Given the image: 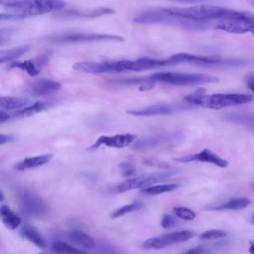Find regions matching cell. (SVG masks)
<instances>
[{"label":"cell","mask_w":254,"mask_h":254,"mask_svg":"<svg viewBox=\"0 0 254 254\" xmlns=\"http://www.w3.org/2000/svg\"><path fill=\"white\" fill-rule=\"evenodd\" d=\"M136 23L141 24H165L175 26L184 29L202 31L209 28L208 22L189 20L171 15L163 8L144 12L134 19Z\"/></svg>","instance_id":"6da1fadb"},{"label":"cell","mask_w":254,"mask_h":254,"mask_svg":"<svg viewBox=\"0 0 254 254\" xmlns=\"http://www.w3.org/2000/svg\"><path fill=\"white\" fill-rule=\"evenodd\" d=\"M3 7L18 12L28 18L46 14L66 6L63 1L54 0H24V1H0Z\"/></svg>","instance_id":"7a4b0ae2"},{"label":"cell","mask_w":254,"mask_h":254,"mask_svg":"<svg viewBox=\"0 0 254 254\" xmlns=\"http://www.w3.org/2000/svg\"><path fill=\"white\" fill-rule=\"evenodd\" d=\"M167 13L184 19L208 22L214 19L226 18L231 10L209 5H197L189 8H163Z\"/></svg>","instance_id":"3957f363"},{"label":"cell","mask_w":254,"mask_h":254,"mask_svg":"<svg viewBox=\"0 0 254 254\" xmlns=\"http://www.w3.org/2000/svg\"><path fill=\"white\" fill-rule=\"evenodd\" d=\"M151 78L155 83L160 82L178 86L217 83L220 81V79L218 77L202 74L159 72L153 75Z\"/></svg>","instance_id":"277c9868"},{"label":"cell","mask_w":254,"mask_h":254,"mask_svg":"<svg viewBox=\"0 0 254 254\" xmlns=\"http://www.w3.org/2000/svg\"><path fill=\"white\" fill-rule=\"evenodd\" d=\"M216 28L236 34L250 32L254 35V16L233 10L229 16L219 21Z\"/></svg>","instance_id":"5b68a950"},{"label":"cell","mask_w":254,"mask_h":254,"mask_svg":"<svg viewBox=\"0 0 254 254\" xmlns=\"http://www.w3.org/2000/svg\"><path fill=\"white\" fill-rule=\"evenodd\" d=\"M178 169L144 174L137 177L127 180L120 184L117 190L119 193H124L135 189H144L171 177L180 172Z\"/></svg>","instance_id":"8992f818"},{"label":"cell","mask_w":254,"mask_h":254,"mask_svg":"<svg viewBox=\"0 0 254 254\" xmlns=\"http://www.w3.org/2000/svg\"><path fill=\"white\" fill-rule=\"evenodd\" d=\"M253 97L243 94H217L205 95L199 106L204 108L219 110L225 107L244 104L252 101Z\"/></svg>","instance_id":"52a82bcc"},{"label":"cell","mask_w":254,"mask_h":254,"mask_svg":"<svg viewBox=\"0 0 254 254\" xmlns=\"http://www.w3.org/2000/svg\"><path fill=\"white\" fill-rule=\"evenodd\" d=\"M166 59L168 66L188 63L205 67L230 66V59L223 60L218 57L196 56L184 53L176 54Z\"/></svg>","instance_id":"ba28073f"},{"label":"cell","mask_w":254,"mask_h":254,"mask_svg":"<svg viewBox=\"0 0 254 254\" xmlns=\"http://www.w3.org/2000/svg\"><path fill=\"white\" fill-rule=\"evenodd\" d=\"M47 39L56 43H78L92 41H115L121 42L124 39L119 36L89 33H70L49 37Z\"/></svg>","instance_id":"9c48e42d"},{"label":"cell","mask_w":254,"mask_h":254,"mask_svg":"<svg viewBox=\"0 0 254 254\" xmlns=\"http://www.w3.org/2000/svg\"><path fill=\"white\" fill-rule=\"evenodd\" d=\"M195 233L190 230H183L152 238L142 245L144 249H161L172 244L183 242L191 239Z\"/></svg>","instance_id":"30bf717a"},{"label":"cell","mask_w":254,"mask_h":254,"mask_svg":"<svg viewBox=\"0 0 254 254\" xmlns=\"http://www.w3.org/2000/svg\"><path fill=\"white\" fill-rule=\"evenodd\" d=\"M195 107L192 105H170L167 104H159L153 105L144 109L139 110H130L127 113L138 117H150L159 115H167L181 110L191 109Z\"/></svg>","instance_id":"8fae6325"},{"label":"cell","mask_w":254,"mask_h":254,"mask_svg":"<svg viewBox=\"0 0 254 254\" xmlns=\"http://www.w3.org/2000/svg\"><path fill=\"white\" fill-rule=\"evenodd\" d=\"M136 138V136L135 135L129 133L111 137L101 136L94 145L88 148V150L90 152L95 151L102 144L109 147L124 148L131 144Z\"/></svg>","instance_id":"7c38bea8"},{"label":"cell","mask_w":254,"mask_h":254,"mask_svg":"<svg viewBox=\"0 0 254 254\" xmlns=\"http://www.w3.org/2000/svg\"><path fill=\"white\" fill-rule=\"evenodd\" d=\"M174 160L181 163L195 161L209 162L215 164L221 168H226L228 165V162L226 160L222 159L211 150L207 149L198 154L176 158Z\"/></svg>","instance_id":"4fadbf2b"},{"label":"cell","mask_w":254,"mask_h":254,"mask_svg":"<svg viewBox=\"0 0 254 254\" xmlns=\"http://www.w3.org/2000/svg\"><path fill=\"white\" fill-rule=\"evenodd\" d=\"M115 11L108 8H100L94 10H81L77 9H70L56 14V17L62 19L75 18L93 19L101 17L104 15H111Z\"/></svg>","instance_id":"5bb4252c"},{"label":"cell","mask_w":254,"mask_h":254,"mask_svg":"<svg viewBox=\"0 0 254 254\" xmlns=\"http://www.w3.org/2000/svg\"><path fill=\"white\" fill-rule=\"evenodd\" d=\"M61 88V84L59 82L48 79H40L29 85L28 92L33 96H42L55 93Z\"/></svg>","instance_id":"9a60e30c"},{"label":"cell","mask_w":254,"mask_h":254,"mask_svg":"<svg viewBox=\"0 0 254 254\" xmlns=\"http://www.w3.org/2000/svg\"><path fill=\"white\" fill-rule=\"evenodd\" d=\"M168 66L166 59L159 60L143 58L136 61L126 60V70L135 72L151 69L159 67Z\"/></svg>","instance_id":"2e32d148"},{"label":"cell","mask_w":254,"mask_h":254,"mask_svg":"<svg viewBox=\"0 0 254 254\" xmlns=\"http://www.w3.org/2000/svg\"><path fill=\"white\" fill-rule=\"evenodd\" d=\"M73 68L75 71L89 74L113 72L112 62H108L96 63L91 61H82L75 63Z\"/></svg>","instance_id":"e0dca14e"},{"label":"cell","mask_w":254,"mask_h":254,"mask_svg":"<svg viewBox=\"0 0 254 254\" xmlns=\"http://www.w3.org/2000/svg\"><path fill=\"white\" fill-rule=\"evenodd\" d=\"M172 136L163 135L154 137L140 139L135 142L131 147V149L137 151H144L154 149L165 142H169Z\"/></svg>","instance_id":"ac0fdd59"},{"label":"cell","mask_w":254,"mask_h":254,"mask_svg":"<svg viewBox=\"0 0 254 254\" xmlns=\"http://www.w3.org/2000/svg\"><path fill=\"white\" fill-rule=\"evenodd\" d=\"M56 105V103L54 101H37L15 112L13 116L17 118L30 117L35 114L50 109Z\"/></svg>","instance_id":"d6986e66"},{"label":"cell","mask_w":254,"mask_h":254,"mask_svg":"<svg viewBox=\"0 0 254 254\" xmlns=\"http://www.w3.org/2000/svg\"><path fill=\"white\" fill-rule=\"evenodd\" d=\"M51 154H46L33 158L25 159L16 165V169L23 171L43 165L48 162L52 158Z\"/></svg>","instance_id":"ffe728a7"},{"label":"cell","mask_w":254,"mask_h":254,"mask_svg":"<svg viewBox=\"0 0 254 254\" xmlns=\"http://www.w3.org/2000/svg\"><path fill=\"white\" fill-rule=\"evenodd\" d=\"M251 204V200L246 197H240L230 200L226 203L218 206L208 207L207 211H219L225 210L238 211L246 208Z\"/></svg>","instance_id":"44dd1931"},{"label":"cell","mask_w":254,"mask_h":254,"mask_svg":"<svg viewBox=\"0 0 254 254\" xmlns=\"http://www.w3.org/2000/svg\"><path fill=\"white\" fill-rule=\"evenodd\" d=\"M32 104L29 99L11 96L0 97V108L4 110H12L25 108Z\"/></svg>","instance_id":"7402d4cb"},{"label":"cell","mask_w":254,"mask_h":254,"mask_svg":"<svg viewBox=\"0 0 254 254\" xmlns=\"http://www.w3.org/2000/svg\"><path fill=\"white\" fill-rule=\"evenodd\" d=\"M0 215L4 225L9 229H16L21 223V219L7 206L0 208Z\"/></svg>","instance_id":"603a6c76"},{"label":"cell","mask_w":254,"mask_h":254,"mask_svg":"<svg viewBox=\"0 0 254 254\" xmlns=\"http://www.w3.org/2000/svg\"><path fill=\"white\" fill-rule=\"evenodd\" d=\"M31 47L25 45L19 47L0 51V63H6L18 59L30 51Z\"/></svg>","instance_id":"cb8c5ba5"},{"label":"cell","mask_w":254,"mask_h":254,"mask_svg":"<svg viewBox=\"0 0 254 254\" xmlns=\"http://www.w3.org/2000/svg\"><path fill=\"white\" fill-rule=\"evenodd\" d=\"M69 239L76 245L86 249H92L95 246L94 239L89 234L79 230L71 232Z\"/></svg>","instance_id":"d4e9b609"},{"label":"cell","mask_w":254,"mask_h":254,"mask_svg":"<svg viewBox=\"0 0 254 254\" xmlns=\"http://www.w3.org/2000/svg\"><path fill=\"white\" fill-rule=\"evenodd\" d=\"M180 187L177 184H165L151 186L141 190V193L146 196H154L169 192Z\"/></svg>","instance_id":"484cf974"},{"label":"cell","mask_w":254,"mask_h":254,"mask_svg":"<svg viewBox=\"0 0 254 254\" xmlns=\"http://www.w3.org/2000/svg\"><path fill=\"white\" fill-rule=\"evenodd\" d=\"M52 249L57 254H89L86 251L61 241L54 242L52 245Z\"/></svg>","instance_id":"4316f807"},{"label":"cell","mask_w":254,"mask_h":254,"mask_svg":"<svg viewBox=\"0 0 254 254\" xmlns=\"http://www.w3.org/2000/svg\"><path fill=\"white\" fill-rule=\"evenodd\" d=\"M24 205L27 211L36 214L44 211L45 206L43 202L35 196L31 194H26L24 196Z\"/></svg>","instance_id":"83f0119b"},{"label":"cell","mask_w":254,"mask_h":254,"mask_svg":"<svg viewBox=\"0 0 254 254\" xmlns=\"http://www.w3.org/2000/svg\"><path fill=\"white\" fill-rule=\"evenodd\" d=\"M23 234L26 239L40 248H44L46 243L42 235L34 227L27 226L23 231Z\"/></svg>","instance_id":"f1b7e54d"},{"label":"cell","mask_w":254,"mask_h":254,"mask_svg":"<svg viewBox=\"0 0 254 254\" xmlns=\"http://www.w3.org/2000/svg\"><path fill=\"white\" fill-rule=\"evenodd\" d=\"M10 69L19 68L25 71L31 76L35 77L38 75L40 70L37 67L34 59L26 60L24 62H16L11 64Z\"/></svg>","instance_id":"f546056e"},{"label":"cell","mask_w":254,"mask_h":254,"mask_svg":"<svg viewBox=\"0 0 254 254\" xmlns=\"http://www.w3.org/2000/svg\"><path fill=\"white\" fill-rule=\"evenodd\" d=\"M113 84L119 85H143L154 82L150 77H143L129 79H119L111 81Z\"/></svg>","instance_id":"4dcf8cb0"},{"label":"cell","mask_w":254,"mask_h":254,"mask_svg":"<svg viewBox=\"0 0 254 254\" xmlns=\"http://www.w3.org/2000/svg\"><path fill=\"white\" fill-rule=\"evenodd\" d=\"M144 204L137 202L130 205L124 206L115 211L111 215L112 219L118 218L127 214L140 210L143 208Z\"/></svg>","instance_id":"1f68e13d"},{"label":"cell","mask_w":254,"mask_h":254,"mask_svg":"<svg viewBox=\"0 0 254 254\" xmlns=\"http://www.w3.org/2000/svg\"><path fill=\"white\" fill-rule=\"evenodd\" d=\"M205 94L206 90L204 89H199L193 93L185 96L184 100L190 105L199 106L200 101Z\"/></svg>","instance_id":"d6a6232c"},{"label":"cell","mask_w":254,"mask_h":254,"mask_svg":"<svg viewBox=\"0 0 254 254\" xmlns=\"http://www.w3.org/2000/svg\"><path fill=\"white\" fill-rule=\"evenodd\" d=\"M174 213L179 218L185 221H192L196 218L195 213L185 207H177L174 209Z\"/></svg>","instance_id":"836d02e7"},{"label":"cell","mask_w":254,"mask_h":254,"mask_svg":"<svg viewBox=\"0 0 254 254\" xmlns=\"http://www.w3.org/2000/svg\"><path fill=\"white\" fill-rule=\"evenodd\" d=\"M227 236V232L223 230L212 229L202 233L199 235V238L202 240H212L223 238Z\"/></svg>","instance_id":"e575fe53"},{"label":"cell","mask_w":254,"mask_h":254,"mask_svg":"<svg viewBox=\"0 0 254 254\" xmlns=\"http://www.w3.org/2000/svg\"><path fill=\"white\" fill-rule=\"evenodd\" d=\"M120 169L122 170V174L124 177H130L133 175L136 172L134 166L128 162H123L119 165Z\"/></svg>","instance_id":"d590c367"},{"label":"cell","mask_w":254,"mask_h":254,"mask_svg":"<svg viewBox=\"0 0 254 254\" xmlns=\"http://www.w3.org/2000/svg\"><path fill=\"white\" fill-rule=\"evenodd\" d=\"M175 219L170 215H164L161 221V226L165 229L173 227L176 224Z\"/></svg>","instance_id":"8d00e7d4"},{"label":"cell","mask_w":254,"mask_h":254,"mask_svg":"<svg viewBox=\"0 0 254 254\" xmlns=\"http://www.w3.org/2000/svg\"><path fill=\"white\" fill-rule=\"evenodd\" d=\"M28 18L27 17L21 14H12L1 13L0 14V20L1 21H15L20 20Z\"/></svg>","instance_id":"74e56055"},{"label":"cell","mask_w":254,"mask_h":254,"mask_svg":"<svg viewBox=\"0 0 254 254\" xmlns=\"http://www.w3.org/2000/svg\"><path fill=\"white\" fill-rule=\"evenodd\" d=\"M16 31L17 29L16 28L12 27L1 28V30H0V35H1V41H2L4 40V42H5V41L7 40L8 37L13 34Z\"/></svg>","instance_id":"f35d334b"},{"label":"cell","mask_w":254,"mask_h":254,"mask_svg":"<svg viewBox=\"0 0 254 254\" xmlns=\"http://www.w3.org/2000/svg\"><path fill=\"white\" fill-rule=\"evenodd\" d=\"M208 252L207 248L203 246H198L190 249L184 254H206Z\"/></svg>","instance_id":"ab89813d"},{"label":"cell","mask_w":254,"mask_h":254,"mask_svg":"<svg viewBox=\"0 0 254 254\" xmlns=\"http://www.w3.org/2000/svg\"><path fill=\"white\" fill-rule=\"evenodd\" d=\"M247 87L254 93V75H249L246 78Z\"/></svg>","instance_id":"60d3db41"},{"label":"cell","mask_w":254,"mask_h":254,"mask_svg":"<svg viewBox=\"0 0 254 254\" xmlns=\"http://www.w3.org/2000/svg\"><path fill=\"white\" fill-rule=\"evenodd\" d=\"M0 144L1 145L6 143L13 142L15 140V137L6 135L1 134L0 135Z\"/></svg>","instance_id":"b9f144b4"},{"label":"cell","mask_w":254,"mask_h":254,"mask_svg":"<svg viewBox=\"0 0 254 254\" xmlns=\"http://www.w3.org/2000/svg\"><path fill=\"white\" fill-rule=\"evenodd\" d=\"M10 118V115L5 111H0V123H3L6 122Z\"/></svg>","instance_id":"7bdbcfd3"},{"label":"cell","mask_w":254,"mask_h":254,"mask_svg":"<svg viewBox=\"0 0 254 254\" xmlns=\"http://www.w3.org/2000/svg\"><path fill=\"white\" fill-rule=\"evenodd\" d=\"M250 245L249 252L251 254H254V243L250 241Z\"/></svg>","instance_id":"ee69618b"},{"label":"cell","mask_w":254,"mask_h":254,"mask_svg":"<svg viewBox=\"0 0 254 254\" xmlns=\"http://www.w3.org/2000/svg\"><path fill=\"white\" fill-rule=\"evenodd\" d=\"M4 199V196L3 193L1 192V194H0V201H1V202H2Z\"/></svg>","instance_id":"f6af8a7d"},{"label":"cell","mask_w":254,"mask_h":254,"mask_svg":"<svg viewBox=\"0 0 254 254\" xmlns=\"http://www.w3.org/2000/svg\"><path fill=\"white\" fill-rule=\"evenodd\" d=\"M249 3L251 4V5L254 7V1H250Z\"/></svg>","instance_id":"bcb514c9"},{"label":"cell","mask_w":254,"mask_h":254,"mask_svg":"<svg viewBox=\"0 0 254 254\" xmlns=\"http://www.w3.org/2000/svg\"><path fill=\"white\" fill-rule=\"evenodd\" d=\"M252 188L254 190V182L252 184Z\"/></svg>","instance_id":"7dc6e473"},{"label":"cell","mask_w":254,"mask_h":254,"mask_svg":"<svg viewBox=\"0 0 254 254\" xmlns=\"http://www.w3.org/2000/svg\"><path fill=\"white\" fill-rule=\"evenodd\" d=\"M253 221H254V215H253Z\"/></svg>","instance_id":"c3c4849f"},{"label":"cell","mask_w":254,"mask_h":254,"mask_svg":"<svg viewBox=\"0 0 254 254\" xmlns=\"http://www.w3.org/2000/svg\"></svg>","instance_id":"681fc988"}]
</instances>
